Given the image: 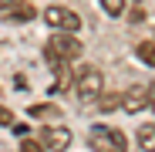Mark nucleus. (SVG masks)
Here are the masks:
<instances>
[{"instance_id":"nucleus-2","label":"nucleus","mask_w":155,"mask_h":152,"mask_svg":"<svg viewBox=\"0 0 155 152\" xmlns=\"http://www.w3.org/2000/svg\"><path fill=\"white\" fill-rule=\"evenodd\" d=\"M88 142H91V149H101V152H121L128 145V139L118 129H111V125H94Z\"/></svg>"},{"instance_id":"nucleus-13","label":"nucleus","mask_w":155,"mask_h":152,"mask_svg":"<svg viewBox=\"0 0 155 152\" xmlns=\"http://www.w3.org/2000/svg\"><path fill=\"white\" fill-rule=\"evenodd\" d=\"M98 105L105 108V112H111V108H118V105H121V98H98Z\"/></svg>"},{"instance_id":"nucleus-5","label":"nucleus","mask_w":155,"mask_h":152,"mask_svg":"<svg viewBox=\"0 0 155 152\" xmlns=\"http://www.w3.org/2000/svg\"><path fill=\"white\" fill-rule=\"evenodd\" d=\"M121 108L128 112V115H138L142 108H148V88H142V85H132L125 95H121Z\"/></svg>"},{"instance_id":"nucleus-14","label":"nucleus","mask_w":155,"mask_h":152,"mask_svg":"<svg viewBox=\"0 0 155 152\" xmlns=\"http://www.w3.org/2000/svg\"><path fill=\"white\" fill-rule=\"evenodd\" d=\"M37 145H41V142H34V139H24V142H20V149H24V152H34ZM41 149H44V145H41Z\"/></svg>"},{"instance_id":"nucleus-3","label":"nucleus","mask_w":155,"mask_h":152,"mask_svg":"<svg viewBox=\"0 0 155 152\" xmlns=\"http://www.w3.org/2000/svg\"><path fill=\"white\" fill-rule=\"evenodd\" d=\"M74 88L81 98H98L105 91V78H101L98 68H78V78H74Z\"/></svg>"},{"instance_id":"nucleus-4","label":"nucleus","mask_w":155,"mask_h":152,"mask_svg":"<svg viewBox=\"0 0 155 152\" xmlns=\"http://www.w3.org/2000/svg\"><path fill=\"white\" fill-rule=\"evenodd\" d=\"M44 20L54 31H78V27H81V17H78L74 10H68V7H58V4L44 10Z\"/></svg>"},{"instance_id":"nucleus-9","label":"nucleus","mask_w":155,"mask_h":152,"mask_svg":"<svg viewBox=\"0 0 155 152\" xmlns=\"http://www.w3.org/2000/svg\"><path fill=\"white\" fill-rule=\"evenodd\" d=\"M135 54H138L148 68H155V44H152V41H142V44L135 47Z\"/></svg>"},{"instance_id":"nucleus-10","label":"nucleus","mask_w":155,"mask_h":152,"mask_svg":"<svg viewBox=\"0 0 155 152\" xmlns=\"http://www.w3.org/2000/svg\"><path fill=\"white\" fill-rule=\"evenodd\" d=\"M138 145L142 149H155V125H142L138 129Z\"/></svg>"},{"instance_id":"nucleus-8","label":"nucleus","mask_w":155,"mask_h":152,"mask_svg":"<svg viewBox=\"0 0 155 152\" xmlns=\"http://www.w3.org/2000/svg\"><path fill=\"white\" fill-rule=\"evenodd\" d=\"M31 118H61L58 105H31Z\"/></svg>"},{"instance_id":"nucleus-15","label":"nucleus","mask_w":155,"mask_h":152,"mask_svg":"<svg viewBox=\"0 0 155 152\" xmlns=\"http://www.w3.org/2000/svg\"><path fill=\"white\" fill-rule=\"evenodd\" d=\"M148 108H155V85H148Z\"/></svg>"},{"instance_id":"nucleus-16","label":"nucleus","mask_w":155,"mask_h":152,"mask_svg":"<svg viewBox=\"0 0 155 152\" xmlns=\"http://www.w3.org/2000/svg\"><path fill=\"white\" fill-rule=\"evenodd\" d=\"M10 7H14V0H0V14H7Z\"/></svg>"},{"instance_id":"nucleus-1","label":"nucleus","mask_w":155,"mask_h":152,"mask_svg":"<svg viewBox=\"0 0 155 152\" xmlns=\"http://www.w3.org/2000/svg\"><path fill=\"white\" fill-rule=\"evenodd\" d=\"M44 58L51 68H58V64H68L74 58H81V41L74 37V31H58V34H51L47 44H44Z\"/></svg>"},{"instance_id":"nucleus-12","label":"nucleus","mask_w":155,"mask_h":152,"mask_svg":"<svg viewBox=\"0 0 155 152\" xmlns=\"http://www.w3.org/2000/svg\"><path fill=\"white\" fill-rule=\"evenodd\" d=\"M0 125H4V129H10V125H14V112L4 108V105H0Z\"/></svg>"},{"instance_id":"nucleus-6","label":"nucleus","mask_w":155,"mask_h":152,"mask_svg":"<svg viewBox=\"0 0 155 152\" xmlns=\"http://www.w3.org/2000/svg\"><path fill=\"white\" fill-rule=\"evenodd\" d=\"M41 145L44 149H68L71 145V129H64V125H47L41 132Z\"/></svg>"},{"instance_id":"nucleus-7","label":"nucleus","mask_w":155,"mask_h":152,"mask_svg":"<svg viewBox=\"0 0 155 152\" xmlns=\"http://www.w3.org/2000/svg\"><path fill=\"white\" fill-rule=\"evenodd\" d=\"M7 17H14V20H31V17H34V7H31V4H20V0H14V7L7 10Z\"/></svg>"},{"instance_id":"nucleus-11","label":"nucleus","mask_w":155,"mask_h":152,"mask_svg":"<svg viewBox=\"0 0 155 152\" xmlns=\"http://www.w3.org/2000/svg\"><path fill=\"white\" fill-rule=\"evenodd\" d=\"M101 7H105V14H111V17H118V14L125 10V0H101Z\"/></svg>"}]
</instances>
